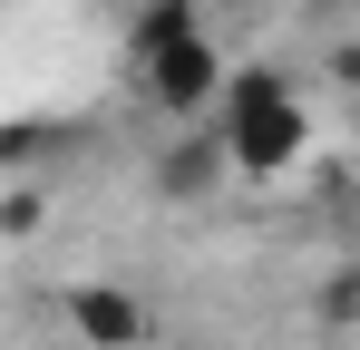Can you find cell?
I'll return each instance as SVG.
<instances>
[{"label":"cell","instance_id":"obj_3","mask_svg":"<svg viewBox=\"0 0 360 350\" xmlns=\"http://www.w3.org/2000/svg\"><path fill=\"white\" fill-rule=\"evenodd\" d=\"M68 321H78V341H88V350H127L136 331H146V321H136V302L108 292V283H78V292H68Z\"/></svg>","mask_w":360,"mask_h":350},{"label":"cell","instance_id":"obj_2","mask_svg":"<svg viewBox=\"0 0 360 350\" xmlns=\"http://www.w3.org/2000/svg\"><path fill=\"white\" fill-rule=\"evenodd\" d=\"M214 136L234 146V175H283V166H302V146H311V108H302V88L283 68H234Z\"/></svg>","mask_w":360,"mask_h":350},{"label":"cell","instance_id":"obj_4","mask_svg":"<svg viewBox=\"0 0 360 350\" xmlns=\"http://www.w3.org/2000/svg\"><path fill=\"white\" fill-rule=\"evenodd\" d=\"M321 321H360V263H351L331 292H321Z\"/></svg>","mask_w":360,"mask_h":350},{"label":"cell","instance_id":"obj_1","mask_svg":"<svg viewBox=\"0 0 360 350\" xmlns=\"http://www.w3.org/2000/svg\"><path fill=\"white\" fill-rule=\"evenodd\" d=\"M136 78H146V98L176 117V127H214V117H224V88H234V68H224V49L205 39L195 0L136 10Z\"/></svg>","mask_w":360,"mask_h":350}]
</instances>
